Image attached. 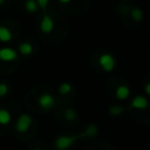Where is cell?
<instances>
[{
	"label": "cell",
	"mask_w": 150,
	"mask_h": 150,
	"mask_svg": "<svg viewBox=\"0 0 150 150\" xmlns=\"http://www.w3.org/2000/svg\"><path fill=\"white\" fill-rule=\"evenodd\" d=\"M71 89H73V86L69 82H63V83H61L59 86V89L57 90H59V93L61 95H67V94H69L71 91Z\"/></svg>",
	"instance_id": "15"
},
{
	"label": "cell",
	"mask_w": 150,
	"mask_h": 150,
	"mask_svg": "<svg viewBox=\"0 0 150 150\" xmlns=\"http://www.w3.org/2000/svg\"><path fill=\"white\" fill-rule=\"evenodd\" d=\"M54 27H55V23H54L53 18H52L49 14L45 13L43 16H42V19H41V21H40V25H39L40 30H41L43 34L48 35V34H50V33L54 30Z\"/></svg>",
	"instance_id": "5"
},
{
	"label": "cell",
	"mask_w": 150,
	"mask_h": 150,
	"mask_svg": "<svg viewBox=\"0 0 150 150\" xmlns=\"http://www.w3.org/2000/svg\"><path fill=\"white\" fill-rule=\"evenodd\" d=\"M98 63L105 73H111L116 67V60L110 53H102L98 57Z\"/></svg>",
	"instance_id": "2"
},
{
	"label": "cell",
	"mask_w": 150,
	"mask_h": 150,
	"mask_svg": "<svg viewBox=\"0 0 150 150\" xmlns=\"http://www.w3.org/2000/svg\"><path fill=\"white\" fill-rule=\"evenodd\" d=\"M25 9L28 13H36L39 9V6L35 0H26L25 1Z\"/></svg>",
	"instance_id": "14"
},
{
	"label": "cell",
	"mask_w": 150,
	"mask_h": 150,
	"mask_svg": "<svg viewBox=\"0 0 150 150\" xmlns=\"http://www.w3.org/2000/svg\"><path fill=\"white\" fill-rule=\"evenodd\" d=\"M149 100L145 97V96H143V95H137V96H135L132 100H131V102H130V104H129V107L130 108H134V109H137V110H145L148 107H149Z\"/></svg>",
	"instance_id": "7"
},
{
	"label": "cell",
	"mask_w": 150,
	"mask_h": 150,
	"mask_svg": "<svg viewBox=\"0 0 150 150\" xmlns=\"http://www.w3.org/2000/svg\"><path fill=\"white\" fill-rule=\"evenodd\" d=\"M108 111H109V114L112 115V116H118V115H121V114L124 111V108H123L122 105H111Z\"/></svg>",
	"instance_id": "16"
},
{
	"label": "cell",
	"mask_w": 150,
	"mask_h": 150,
	"mask_svg": "<svg viewBox=\"0 0 150 150\" xmlns=\"http://www.w3.org/2000/svg\"><path fill=\"white\" fill-rule=\"evenodd\" d=\"M130 16H131V19H132L134 21L139 22V21L143 20L144 13H143L142 8H139V7H134V8L130 11Z\"/></svg>",
	"instance_id": "12"
},
{
	"label": "cell",
	"mask_w": 150,
	"mask_h": 150,
	"mask_svg": "<svg viewBox=\"0 0 150 150\" xmlns=\"http://www.w3.org/2000/svg\"><path fill=\"white\" fill-rule=\"evenodd\" d=\"M8 90H9L8 84H7V83H5V82H1V83H0V97L6 96V95H7V93H8Z\"/></svg>",
	"instance_id": "17"
},
{
	"label": "cell",
	"mask_w": 150,
	"mask_h": 150,
	"mask_svg": "<svg viewBox=\"0 0 150 150\" xmlns=\"http://www.w3.org/2000/svg\"><path fill=\"white\" fill-rule=\"evenodd\" d=\"M18 52L23 56H28V55L33 54V46L29 42H21L18 46Z\"/></svg>",
	"instance_id": "10"
},
{
	"label": "cell",
	"mask_w": 150,
	"mask_h": 150,
	"mask_svg": "<svg viewBox=\"0 0 150 150\" xmlns=\"http://www.w3.org/2000/svg\"><path fill=\"white\" fill-rule=\"evenodd\" d=\"M63 117L66 121L68 122H73L77 118V112L75 111V109L73 108H67L64 111H63Z\"/></svg>",
	"instance_id": "13"
},
{
	"label": "cell",
	"mask_w": 150,
	"mask_h": 150,
	"mask_svg": "<svg viewBox=\"0 0 150 150\" xmlns=\"http://www.w3.org/2000/svg\"><path fill=\"white\" fill-rule=\"evenodd\" d=\"M32 122H33L32 116H30L29 114L23 112V114H21V115L18 117V120H16V122H15V130H16L18 132H20V134H23V132H26V131L30 128Z\"/></svg>",
	"instance_id": "3"
},
{
	"label": "cell",
	"mask_w": 150,
	"mask_h": 150,
	"mask_svg": "<svg viewBox=\"0 0 150 150\" xmlns=\"http://www.w3.org/2000/svg\"><path fill=\"white\" fill-rule=\"evenodd\" d=\"M32 150H41L40 148H34V149H32Z\"/></svg>",
	"instance_id": "21"
},
{
	"label": "cell",
	"mask_w": 150,
	"mask_h": 150,
	"mask_svg": "<svg viewBox=\"0 0 150 150\" xmlns=\"http://www.w3.org/2000/svg\"><path fill=\"white\" fill-rule=\"evenodd\" d=\"M4 2H5V0H0V5H2Z\"/></svg>",
	"instance_id": "22"
},
{
	"label": "cell",
	"mask_w": 150,
	"mask_h": 150,
	"mask_svg": "<svg viewBox=\"0 0 150 150\" xmlns=\"http://www.w3.org/2000/svg\"><path fill=\"white\" fill-rule=\"evenodd\" d=\"M12 121V114L9 110L1 108L0 109V125H7Z\"/></svg>",
	"instance_id": "11"
},
{
	"label": "cell",
	"mask_w": 150,
	"mask_h": 150,
	"mask_svg": "<svg viewBox=\"0 0 150 150\" xmlns=\"http://www.w3.org/2000/svg\"><path fill=\"white\" fill-rule=\"evenodd\" d=\"M61 4H68V2H70L71 0H59Z\"/></svg>",
	"instance_id": "20"
},
{
	"label": "cell",
	"mask_w": 150,
	"mask_h": 150,
	"mask_svg": "<svg viewBox=\"0 0 150 150\" xmlns=\"http://www.w3.org/2000/svg\"><path fill=\"white\" fill-rule=\"evenodd\" d=\"M144 93H145L148 96H150V82H148V83L144 86Z\"/></svg>",
	"instance_id": "19"
},
{
	"label": "cell",
	"mask_w": 150,
	"mask_h": 150,
	"mask_svg": "<svg viewBox=\"0 0 150 150\" xmlns=\"http://www.w3.org/2000/svg\"><path fill=\"white\" fill-rule=\"evenodd\" d=\"M18 57H19V54L13 48H9V47H2V48H0V61L12 62V61L18 60Z\"/></svg>",
	"instance_id": "6"
},
{
	"label": "cell",
	"mask_w": 150,
	"mask_h": 150,
	"mask_svg": "<svg viewBox=\"0 0 150 150\" xmlns=\"http://www.w3.org/2000/svg\"><path fill=\"white\" fill-rule=\"evenodd\" d=\"M13 39V34L11 29L6 26H0V41L1 42H9Z\"/></svg>",
	"instance_id": "9"
},
{
	"label": "cell",
	"mask_w": 150,
	"mask_h": 150,
	"mask_svg": "<svg viewBox=\"0 0 150 150\" xmlns=\"http://www.w3.org/2000/svg\"><path fill=\"white\" fill-rule=\"evenodd\" d=\"M130 95V88L125 84H120L117 86L116 88V91H115V96L120 100V101H124L129 97Z\"/></svg>",
	"instance_id": "8"
},
{
	"label": "cell",
	"mask_w": 150,
	"mask_h": 150,
	"mask_svg": "<svg viewBox=\"0 0 150 150\" xmlns=\"http://www.w3.org/2000/svg\"><path fill=\"white\" fill-rule=\"evenodd\" d=\"M56 100L55 97L49 93H42L38 96V104L42 110H50L55 107Z\"/></svg>",
	"instance_id": "4"
},
{
	"label": "cell",
	"mask_w": 150,
	"mask_h": 150,
	"mask_svg": "<svg viewBox=\"0 0 150 150\" xmlns=\"http://www.w3.org/2000/svg\"><path fill=\"white\" fill-rule=\"evenodd\" d=\"M39 8H42V9H46L47 8V5H48V1L49 0H35Z\"/></svg>",
	"instance_id": "18"
},
{
	"label": "cell",
	"mask_w": 150,
	"mask_h": 150,
	"mask_svg": "<svg viewBox=\"0 0 150 150\" xmlns=\"http://www.w3.org/2000/svg\"><path fill=\"white\" fill-rule=\"evenodd\" d=\"M97 132V128L95 124H89L87 127V129L80 134V135H74V136H68V135H61V136H57L54 141V145L57 150H67L69 149L74 142H76L79 138H82V137H94Z\"/></svg>",
	"instance_id": "1"
}]
</instances>
